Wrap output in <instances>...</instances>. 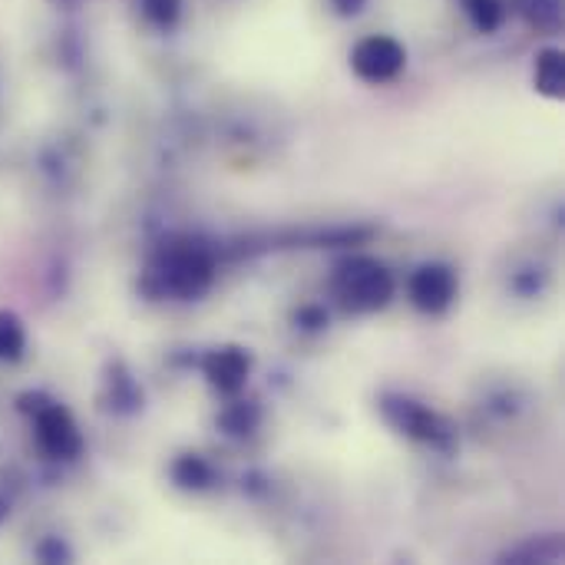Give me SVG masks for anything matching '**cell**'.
<instances>
[{
  "label": "cell",
  "mask_w": 565,
  "mask_h": 565,
  "mask_svg": "<svg viewBox=\"0 0 565 565\" xmlns=\"http://www.w3.org/2000/svg\"><path fill=\"white\" fill-rule=\"evenodd\" d=\"M404 46L391 36H367L354 46L351 53V66L361 79L371 83H387L404 70Z\"/></svg>",
  "instance_id": "1"
},
{
  "label": "cell",
  "mask_w": 565,
  "mask_h": 565,
  "mask_svg": "<svg viewBox=\"0 0 565 565\" xmlns=\"http://www.w3.org/2000/svg\"><path fill=\"white\" fill-rule=\"evenodd\" d=\"M391 295V278L381 265L371 262H358L351 268H344L341 275V298L344 305L367 311V308H381Z\"/></svg>",
  "instance_id": "2"
},
{
  "label": "cell",
  "mask_w": 565,
  "mask_h": 565,
  "mask_svg": "<svg viewBox=\"0 0 565 565\" xmlns=\"http://www.w3.org/2000/svg\"><path fill=\"white\" fill-rule=\"evenodd\" d=\"M166 281L175 288V291H182V295H192V291H199L205 281H209V275H212V265H209V258L199 252V248H192V245H185V248H172L169 255H166Z\"/></svg>",
  "instance_id": "3"
},
{
  "label": "cell",
  "mask_w": 565,
  "mask_h": 565,
  "mask_svg": "<svg viewBox=\"0 0 565 565\" xmlns=\"http://www.w3.org/2000/svg\"><path fill=\"white\" fill-rule=\"evenodd\" d=\"M36 440L53 457H73L79 450L76 424L70 420V414L63 407H43L36 414Z\"/></svg>",
  "instance_id": "4"
},
{
  "label": "cell",
  "mask_w": 565,
  "mask_h": 565,
  "mask_svg": "<svg viewBox=\"0 0 565 565\" xmlns=\"http://www.w3.org/2000/svg\"><path fill=\"white\" fill-rule=\"evenodd\" d=\"M414 298L424 311H440L454 298V275L447 268H424L414 278Z\"/></svg>",
  "instance_id": "5"
},
{
  "label": "cell",
  "mask_w": 565,
  "mask_h": 565,
  "mask_svg": "<svg viewBox=\"0 0 565 565\" xmlns=\"http://www.w3.org/2000/svg\"><path fill=\"white\" fill-rule=\"evenodd\" d=\"M245 371H248V364H245V358H242L238 351H218V354L209 361V377H212V384H218L222 391H235V387L245 381Z\"/></svg>",
  "instance_id": "6"
},
{
  "label": "cell",
  "mask_w": 565,
  "mask_h": 565,
  "mask_svg": "<svg viewBox=\"0 0 565 565\" xmlns=\"http://www.w3.org/2000/svg\"><path fill=\"white\" fill-rule=\"evenodd\" d=\"M536 86L550 96H559L565 86V66H563V53L556 50H546L540 60H536Z\"/></svg>",
  "instance_id": "7"
},
{
  "label": "cell",
  "mask_w": 565,
  "mask_h": 565,
  "mask_svg": "<svg viewBox=\"0 0 565 565\" xmlns=\"http://www.w3.org/2000/svg\"><path fill=\"white\" fill-rule=\"evenodd\" d=\"M520 10H523V17H526L533 26H540V30H553V26H559V20H563L559 0H520Z\"/></svg>",
  "instance_id": "8"
},
{
  "label": "cell",
  "mask_w": 565,
  "mask_h": 565,
  "mask_svg": "<svg viewBox=\"0 0 565 565\" xmlns=\"http://www.w3.org/2000/svg\"><path fill=\"white\" fill-rule=\"evenodd\" d=\"M463 3H467V13L473 17V23L480 30H497L507 17L503 0H463Z\"/></svg>",
  "instance_id": "9"
},
{
  "label": "cell",
  "mask_w": 565,
  "mask_h": 565,
  "mask_svg": "<svg viewBox=\"0 0 565 565\" xmlns=\"http://www.w3.org/2000/svg\"><path fill=\"white\" fill-rule=\"evenodd\" d=\"M23 351V328L17 318L0 315V358H17Z\"/></svg>",
  "instance_id": "10"
},
{
  "label": "cell",
  "mask_w": 565,
  "mask_h": 565,
  "mask_svg": "<svg viewBox=\"0 0 565 565\" xmlns=\"http://www.w3.org/2000/svg\"><path fill=\"white\" fill-rule=\"evenodd\" d=\"M142 3H146V13L159 23H172L179 13V0H142Z\"/></svg>",
  "instance_id": "11"
}]
</instances>
